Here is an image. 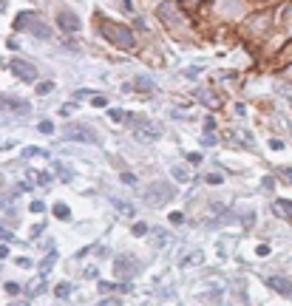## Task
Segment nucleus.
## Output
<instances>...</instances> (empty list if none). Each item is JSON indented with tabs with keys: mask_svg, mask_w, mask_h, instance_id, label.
Returning a JSON list of instances; mask_svg holds the SVG:
<instances>
[{
	"mask_svg": "<svg viewBox=\"0 0 292 306\" xmlns=\"http://www.w3.org/2000/svg\"><path fill=\"white\" fill-rule=\"evenodd\" d=\"M14 28H17V31H31V34L40 37V40H48V37H51L48 26L40 20V14H37V11H23V14H17Z\"/></svg>",
	"mask_w": 292,
	"mask_h": 306,
	"instance_id": "nucleus-1",
	"label": "nucleus"
},
{
	"mask_svg": "<svg viewBox=\"0 0 292 306\" xmlns=\"http://www.w3.org/2000/svg\"><path fill=\"white\" fill-rule=\"evenodd\" d=\"M102 34H105V40H111V43L119 45V48H133V45H136L133 31L119 26V23H102Z\"/></svg>",
	"mask_w": 292,
	"mask_h": 306,
	"instance_id": "nucleus-2",
	"label": "nucleus"
},
{
	"mask_svg": "<svg viewBox=\"0 0 292 306\" xmlns=\"http://www.w3.org/2000/svg\"><path fill=\"white\" fill-rule=\"evenodd\" d=\"M173 196H176V190H173L168 182H153L151 187L145 190V201H148L151 207H162V204H168Z\"/></svg>",
	"mask_w": 292,
	"mask_h": 306,
	"instance_id": "nucleus-3",
	"label": "nucleus"
},
{
	"mask_svg": "<svg viewBox=\"0 0 292 306\" xmlns=\"http://www.w3.org/2000/svg\"><path fill=\"white\" fill-rule=\"evenodd\" d=\"M159 17L165 20V23H168V26L173 28V31H179V28H187V20L182 17V11H179L176 6L170 3V0L159 6Z\"/></svg>",
	"mask_w": 292,
	"mask_h": 306,
	"instance_id": "nucleus-4",
	"label": "nucleus"
},
{
	"mask_svg": "<svg viewBox=\"0 0 292 306\" xmlns=\"http://www.w3.org/2000/svg\"><path fill=\"white\" fill-rule=\"evenodd\" d=\"M65 139H77V142H91V145H97L99 136L91 131L88 125H68V128H65Z\"/></svg>",
	"mask_w": 292,
	"mask_h": 306,
	"instance_id": "nucleus-5",
	"label": "nucleus"
},
{
	"mask_svg": "<svg viewBox=\"0 0 292 306\" xmlns=\"http://www.w3.org/2000/svg\"><path fill=\"white\" fill-rule=\"evenodd\" d=\"M57 23H60V28L65 34H77V31H80V17L71 9H62L60 14H57Z\"/></svg>",
	"mask_w": 292,
	"mask_h": 306,
	"instance_id": "nucleus-6",
	"label": "nucleus"
},
{
	"mask_svg": "<svg viewBox=\"0 0 292 306\" xmlns=\"http://www.w3.org/2000/svg\"><path fill=\"white\" fill-rule=\"evenodd\" d=\"M136 136L153 142V139H159L162 136V128L156 122H148V119H136Z\"/></svg>",
	"mask_w": 292,
	"mask_h": 306,
	"instance_id": "nucleus-7",
	"label": "nucleus"
},
{
	"mask_svg": "<svg viewBox=\"0 0 292 306\" xmlns=\"http://www.w3.org/2000/svg\"><path fill=\"white\" fill-rule=\"evenodd\" d=\"M11 71H14L23 82H34L37 79V68L31 65V62H26V60H11Z\"/></svg>",
	"mask_w": 292,
	"mask_h": 306,
	"instance_id": "nucleus-8",
	"label": "nucleus"
},
{
	"mask_svg": "<svg viewBox=\"0 0 292 306\" xmlns=\"http://www.w3.org/2000/svg\"><path fill=\"white\" fill-rule=\"evenodd\" d=\"M114 270H116V275L122 278V275H136V272L142 270V264L139 261H133V258H116V264H114Z\"/></svg>",
	"mask_w": 292,
	"mask_h": 306,
	"instance_id": "nucleus-9",
	"label": "nucleus"
},
{
	"mask_svg": "<svg viewBox=\"0 0 292 306\" xmlns=\"http://www.w3.org/2000/svg\"><path fill=\"white\" fill-rule=\"evenodd\" d=\"M267 287H273L275 292H281V295L292 298V281L281 278V275H270V278H267Z\"/></svg>",
	"mask_w": 292,
	"mask_h": 306,
	"instance_id": "nucleus-10",
	"label": "nucleus"
},
{
	"mask_svg": "<svg viewBox=\"0 0 292 306\" xmlns=\"http://www.w3.org/2000/svg\"><path fill=\"white\" fill-rule=\"evenodd\" d=\"M270 23H273V17H270V11H261V14H256V17H250V20H247V26L253 28L256 34H261V31H264V28L270 26Z\"/></svg>",
	"mask_w": 292,
	"mask_h": 306,
	"instance_id": "nucleus-11",
	"label": "nucleus"
},
{
	"mask_svg": "<svg viewBox=\"0 0 292 306\" xmlns=\"http://www.w3.org/2000/svg\"><path fill=\"white\" fill-rule=\"evenodd\" d=\"M3 105L6 108H11V111H17V114H23V116H28L31 114V105H28V102H23V99H11V96H3Z\"/></svg>",
	"mask_w": 292,
	"mask_h": 306,
	"instance_id": "nucleus-12",
	"label": "nucleus"
},
{
	"mask_svg": "<svg viewBox=\"0 0 292 306\" xmlns=\"http://www.w3.org/2000/svg\"><path fill=\"white\" fill-rule=\"evenodd\" d=\"M273 213H275V216H281V219H290V221H292V201L278 199V201L273 204Z\"/></svg>",
	"mask_w": 292,
	"mask_h": 306,
	"instance_id": "nucleus-13",
	"label": "nucleus"
},
{
	"mask_svg": "<svg viewBox=\"0 0 292 306\" xmlns=\"http://www.w3.org/2000/svg\"><path fill=\"white\" fill-rule=\"evenodd\" d=\"M219 9H224L227 14H239L244 9V3L241 0H219Z\"/></svg>",
	"mask_w": 292,
	"mask_h": 306,
	"instance_id": "nucleus-14",
	"label": "nucleus"
},
{
	"mask_svg": "<svg viewBox=\"0 0 292 306\" xmlns=\"http://www.w3.org/2000/svg\"><path fill=\"white\" fill-rule=\"evenodd\" d=\"M133 88H136V91H153V79H148V77H136L133 79Z\"/></svg>",
	"mask_w": 292,
	"mask_h": 306,
	"instance_id": "nucleus-15",
	"label": "nucleus"
},
{
	"mask_svg": "<svg viewBox=\"0 0 292 306\" xmlns=\"http://www.w3.org/2000/svg\"><path fill=\"white\" fill-rule=\"evenodd\" d=\"M54 216H57L60 221H68L71 219V210L65 207V204H57V207H54Z\"/></svg>",
	"mask_w": 292,
	"mask_h": 306,
	"instance_id": "nucleus-16",
	"label": "nucleus"
},
{
	"mask_svg": "<svg viewBox=\"0 0 292 306\" xmlns=\"http://www.w3.org/2000/svg\"><path fill=\"white\" fill-rule=\"evenodd\" d=\"M111 204H114L116 210L122 213V216H133V207H128L125 201H119V199H111Z\"/></svg>",
	"mask_w": 292,
	"mask_h": 306,
	"instance_id": "nucleus-17",
	"label": "nucleus"
},
{
	"mask_svg": "<svg viewBox=\"0 0 292 306\" xmlns=\"http://www.w3.org/2000/svg\"><path fill=\"white\" fill-rule=\"evenodd\" d=\"M37 156H48V153H45V150H40V148H26L23 150V159H37Z\"/></svg>",
	"mask_w": 292,
	"mask_h": 306,
	"instance_id": "nucleus-18",
	"label": "nucleus"
},
{
	"mask_svg": "<svg viewBox=\"0 0 292 306\" xmlns=\"http://www.w3.org/2000/svg\"><path fill=\"white\" fill-rule=\"evenodd\" d=\"M54 261H57V255H54V253H48V255H45V261L40 264V272H43V275H45V272H48V270H51V267H54Z\"/></svg>",
	"mask_w": 292,
	"mask_h": 306,
	"instance_id": "nucleus-19",
	"label": "nucleus"
},
{
	"mask_svg": "<svg viewBox=\"0 0 292 306\" xmlns=\"http://www.w3.org/2000/svg\"><path fill=\"white\" fill-rule=\"evenodd\" d=\"M179 6H182V9H187V11H193V9H199V6H202V0H179Z\"/></svg>",
	"mask_w": 292,
	"mask_h": 306,
	"instance_id": "nucleus-20",
	"label": "nucleus"
},
{
	"mask_svg": "<svg viewBox=\"0 0 292 306\" xmlns=\"http://www.w3.org/2000/svg\"><path fill=\"white\" fill-rule=\"evenodd\" d=\"M170 173H173V179H179V182H187V170L185 167H173Z\"/></svg>",
	"mask_w": 292,
	"mask_h": 306,
	"instance_id": "nucleus-21",
	"label": "nucleus"
},
{
	"mask_svg": "<svg viewBox=\"0 0 292 306\" xmlns=\"http://www.w3.org/2000/svg\"><path fill=\"white\" fill-rule=\"evenodd\" d=\"M71 295V284H60L57 287V298H68Z\"/></svg>",
	"mask_w": 292,
	"mask_h": 306,
	"instance_id": "nucleus-22",
	"label": "nucleus"
},
{
	"mask_svg": "<svg viewBox=\"0 0 292 306\" xmlns=\"http://www.w3.org/2000/svg\"><path fill=\"white\" fill-rule=\"evenodd\" d=\"M57 173H60L62 179H65V182H71V179H74V173H71V170H65L62 165H57Z\"/></svg>",
	"mask_w": 292,
	"mask_h": 306,
	"instance_id": "nucleus-23",
	"label": "nucleus"
},
{
	"mask_svg": "<svg viewBox=\"0 0 292 306\" xmlns=\"http://www.w3.org/2000/svg\"><path fill=\"white\" fill-rule=\"evenodd\" d=\"M37 131H40V133H54V125L51 122H40V125H37Z\"/></svg>",
	"mask_w": 292,
	"mask_h": 306,
	"instance_id": "nucleus-24",
	"label": "nucleus"
},
{
	"mask_svg": "<svg viewBox=\"0 0 292 306\" xmlns=\"http://www.w3.org/2000/svg\"><path fill=\"white\" fill-rule=\"evenodd\" d=\"M111 119H114V122H122V119H125V111L114 108V111H111Z\"/></svg>",
	"mask_w": 292,
	"mask_h": 306,
	"instance_id": "nucleus-25",
	"label": "nucleus"
},
{
	"mask_svg": "<svg viewBox=\"0 0 292 306\" xmlns=\"http://www.w3.org/2000/svg\"><path fill=\"white\" fill-rule=\"evenodd\" d=\"M51 82H40V85H37V94H48V91H51Z\"/></svg>",
	"mask_w": 292,
	"mask_h": 306,
	"instance_id": "nucleus-26",
	"label": "nucleus"
},
{
	"mask_svg": "<svg viewBox=\"0 0 292 306\" xmlns=\"http://www.w3.org/2000/svg\"><path fill=\"white\" fill-rule=\"evenodd\" d=\"M34 179H37L40 184H48V182H51V176H48V173H37Z\"/></svg>",
	"mask_w": 292,
	"mask_h": 306,
	"instance_id": "nucleus-27",
	"label": "nucleus"
},
{
	"mask_svg": "<svg viewBox=\"0 0 292 306\" xmlns=\"http://www.w3.org/2000/svg\"><path fill=\"white\" fill-rule=\"evenodd\" d=\"M45 207H43V201H31V213H43Z\"/></svg>",
	"mask_w": 292,
	"mask_h": 306,
	"instance_id": "nucleus-28",
	"label": "nucleus"
},
{
	"mask_svg": "<svg viewBox=\"0 0 292 306\" xmlns=\"http://www.w3.org/2000/svg\"><path fill=\"white\" fill-rule=\"evenodd\" d=\"M105 102H108V99H105V96H94V105H97V108H105Z\"/></svg>",
	"mask_w": 292,
	"mask_h": 306,
	"instance_id": "nucleus-29",
	"label": "nucleus"
},
{
	"mask_svg": "<svg viewBox=\"0 0 292 306\" xmlns=\"http://www.w3.org/2000/svg\"><path fill=\"white\" fill-rule=\"evenodd\" d=\"M122 182H125V184H136V176H131V173H122Z\"/></svg>",
	"mask_w": 292,
	"mask_h": 306,
	"instance_id": "nucleus-30",
	"label": "nucleus"
},
{
	"mask_svg": "<svg viewBox=\"0 0 292 306\" xmlns=\"http://www.w3.org/2000/svg\"><path fill=\"white\" fill-rule=\"evenodd\" d=\"M170 221H173V224H182V221H185V216H182V213H173V216H170Z\"/></svg>",
	"mask_w": 292,
	"mask_h": 306,
	"instance_id": "nucleus-31",
	"label": "nucleus"
},
{
	"mask_svg": "<svg viewBox=\"0 0 292 306\" xmlns=\"http://www.w3.org/2000/svg\"><path fill=\"white\" fill-rule=\"evenodd\" d=\"M207 182H210V184H219V182H222V176H219V173H210V176H207Z\"/></svg>",
	"mask_w": 292,
	"mask_h": 306,
	"instance_id": "nucleus-32",
	"label": "nucleus"
},
{
	"mask_svg": "<svg viewBox=\"0 0 292 306\" xmlns=\"http://www.w3.org/2000/svg\"><path fill=\"white\" fill-rule=\"evenodd\" d=\"M6 292H9V295H14V292H20V287H17V284H6Z\"/></svg>",
	"mask_w": 292,
	"mask_h": 306,
	"instance_id": "nucleus-33",
	"label": "nucleus"
},
{
	"mask_svg": "<svg viewBox=\"0 0 292 306\" xmlns=\"http://www.w3.org/2000/svg\"><path fill=\"white\" fill-rule=\"evenodd\" d=\"M133 233H136V236H142V233H148V227H145V224H136V227H133Z\"/></svg>",
	"mask_w": 292,
	"mask_h": 306,
	"instance_id": "nucleus-34",
	"label": "nucleus"
},
{
	"mask_svg": "<svg viewBox=\"0 0 292 306\" xmlns=\"http://www.w3.org/2000/svg\"><path fill=\"white\" fill-rule=\"evenodd\" d=\"M287 23H290V26H292V6H290V9H287Z\"/></svg>",
	"mask_w": 292,
	"mask_h": 306,
	"instance_id": "nucleus-35",
	"label": "nucleus"
},
{
	"mask_svg": "<svg viewBox=\"0 0 292 306\" xmlns=\"http://www.w3.org/2000/svg\"><path fill=\"white\" fill-rule=\"evenodd\" d=\"M122 6H125V11H133L131 9V0H122Z\"/></svg>",
	"mask_w": 292,
	"mask_h": 306,
	"instance_id": "nucleus-36",
	"label": "nucleus"
}]
</instances>
